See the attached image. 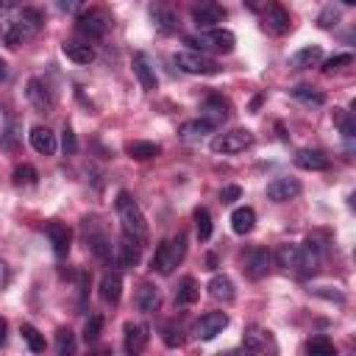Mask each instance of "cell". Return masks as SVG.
Instances as JSON below:
<instances>
[{"label": "cell", "instance_id": "obj_1", "mask_svg": "<svg viewBox=\"0 0 356 356\" xmlns=\"http://www.w3.org/2000/svg\"><path fill=\"white\" fill-rule=\"evenodd\" d=\"M184 253H186V236H184V234H178V236H172V239H164V242L156 248L153 259H150V270L159 273V275H170V273L181 264Z\"/></svg>", "mask_w": 356, "mask_h": 356}, {"label": "cell", "instance_id": "obj_2", "mask_svg": "<svg viewBox=\"0 0 356 356\" xmlns=\"http://www.w3.org/2000/svg\"><path fill=\"white\" fill-rule=\"evenodd\" d=\"M114 206H117V217L122 222V231L131 234V236H136V239H145L147 236V220H145L142 209L136 206V200L128 192H120L117 200H114Z\"/></svg>", "mask_w": 356, "mask_h": 356}, {"label": "cell", "instance_id": "obj_3", "mask_svg": "<svg viewBox=\"0 0 356 356\" xmlns=\"http://www.w3.org/2000/svg\"><path fill=\"white\" fill-rule=\"evenodd\" d=\"M186 44H195L200 53H231L236 44V36L225 28H203L197 36H186Z\"/></svg>", "mask_w": 356, "mask_h": 356}, {"label": "cell", "instance_id": "obj_4", "mask_svg": "<svg viewBox=\"0 0 356 356\" xmlns=\"http://www.w3.org/2000/svg\"><path fill=\"white\" fill-rule=\"evenodd\" d=\"M175 64L189 72V75H217L220 72V61L200 53V50H181L175 53Z\"/></svg>", "mask_w": 356, "mask_h": 356}, {"label": "cell", "instance_id": "obj_5", "mask_svg": "<svg viewBox=\"0 0 356 356\" xmlns=\"http://www.w3.org/2000/svg\"><path fill=\"white\" fill-rule=\"evenodd\" d=\"M253 145V134L248 128H234V131H225V134H217L211 139V150L214 153H222V156H234V153H242Z\"/></svg>", "mask_w": 356, "mask_h": 356}, {"label": "cell", "instance_id": "obj_6", "mask_svg": "<svg viewBox=\"0 0 356 356\" xmlns=\"http://www.w3.org/2000/svg\"><path fill=\"white\" fill-rule=\"evenodd\" d=\"M225 8L217 3V0H197L195 6H192V22L197 25V28H214L217 22H222L225 19Z\"/></svg>", "mask_w": 356, "mask_h": 356}, {"label": "cell", "instance_id": "obj_7", "mask_svg": "<svg viewBox=\"0 0 356 356\" xmlns=\"http://www.w3.org/2000/svg\"><path fill=\"white\" fill-rule=\"evenodd\" d=\"M25 97H28V103H31L36 111H42V114L53 111V106H56L53 92H50V89L44 86V81H39V78H28V83H25Z\"/></svg>", "mask_w": 356, "mask_h": 356}, {"label": "cell", "instance_id": "obj_8", "mask_svg": "<svg viewBox=\"0 0 356 356\" xmlns=\"http://www.w3.org/2000/svg\"><path fill=\"white\" fill-rule=\"evenodd\" d=\"M270 261H273V253H270V250H264V248H253V250H248V253L242 256V264H245L242 270H245L248 278L259 281L261 275H267Z\"/></svg>", "mask_w": 356, "mask_h": 356}, {"label": "cell", "instance_id": "obj_9", "mask_svg": "<svg viewBox=\"0 0 356 356\" xmlns=\"http://www.w3.org/2000/svg\"><path fill=\"white\" fill-rule=\"evenodd\" d=\"M225 328H228V314L225 312H206L195 325V337L197 339H214Z\"/></svg>", "mask_w": 356, "mask_h": 356}, {"label": "cell", "instance_id": "obj_10", "mask_svg": "<svg viewBox=\"0 0 356 356\" xmlns=\"http://www.w3.org/2000/svg\"><path fill=\"white\" fill-rule=\"evenodd\" d=\"M150 19L164 33H175L178 31V14L167 0H153L150 3Z\"/></svg>", "mask_w": 356, "mask_h": 356}, {"label": "cell", "instance_id": "obj_11", "mask_svg": "<svg viewBox=\"0 0 356 356\" xmlns=\"http://www.w3.org/2000/svg\"><path fill=\"white\" fill-rule=\"evenodd\" d=\"M78 31H81V33H86L89 39L103 36V33L108 31V17H106V11L92 8V11L81 14V17H78Z\"/></svg>", "mask_w": 356, "mask_h": 356}, {"label": "cell", "instance_id": "obj_12", "mask_svg": "<svg viewBox=\"0 0 356 356\" xmlns=\"http://www.w3.org/2000/svg\"><path fill=\"white\" fill-rule=\"evenodd\" d=\"M44 231H47V239H50V245H53V253H56L58 259H64V256L70 253L72 231H70L64 222H58V220H50V222L44 225Z\"/></svg>", "mask_w": 356, "mask_h": 356}, {"label": "cell", "instance_id": "obj_13", "mask_svg": "<svg viewBox=\"0 0 356 356\" xmlns=\"http://www.w3.org/2000/svg\"><path fill=\"white\" fill-rule=\"evenodd\" d=\"M300 195V181L298 178H273L267 184V197L275 203H286Z\"/></svg>", "mask_w": 356, "mask_h": 356}, {"label": "cell", "instance_id": "obj_14", "mask_svg": "<svg viewBox=\"0 0 356 356\" xmlns=\"http://www.w3.org/2000/svg\"><path fill=\"white\" fill-rule=\"evenodd\" d=\"M139 256H142V245L136 236L131 234H122L120 245H117V264L122 267H136L139 264Z\"/></svg>", "mask_w": 356, "mask_h": 356}, {"label": "cell", "instance_id": "obj_15", "mask_svg": "<svg viewBox=\"0 0 356 356\" xmlns=\"http://www.w3.org/2000/svg\"><path fill=\"white\" fill-rule=\"evenodd\" d=\"M289 28H292L289 14L281 6H267L264 8V31H270L275 36H284V33H289Z\"/></svg>", "mask_w": 356, "mask_h": 356}, {"label": "cell", "instance_id": "obj_16", "mask_svg": "<svg viewBox=\"0 0 356 356\" xmlns=\"http://www.w3.org/2000/svg\"><path fill=\"white\" fill-rule=\"evenodd\" d=\"M28 139H31V147H33L36 153H42V156H53V153H56V134H53L50 128L33 125L31 134H28Z\"/></svg>", "mask_w": 356, "mask_h": 356}, {"label": "cell", "instance_id": "obj_17", "mask_svg": "<svg viewBox=\"0 0 356 356\" xmlns=\"http://www.w3.org/2000/svg\"><path fill=\"white\" fill-rule=\"evenodd\" d=\"M150 328L145 323H125V353H139L145 350L150 334Z\"/></svg>", "mask_w": 356, "mask_h": 356}, {"label": "cell", "instance_id": "obj_18", "mask_svg": "<svg viewBox=\"0 0 356 356\" xmlns=\"http://www.w3.org/2000/svg\"><path fill=\"white\" fill-rule=\"evenodd\" d=\"M295 164L300 167V170H328L331 167V159L323 153V150H312V147H306V150H298L295 153Z\"/></svg>", "mask_w": 356, "mask_h": 356}, {"label": "cell", "instance_id": "obj_19", "mask_svg": "<svg viewBox=\"0 0 356 356\" xmlns=\"http://www.w3.org/2000/svg\"><path fill=\"white\" fill-rule=\"evenodd\" d=\"M209 295L217 300V303H231L234 300V295H236V289H234V281L228 278V275H222V273H217V275H211V281H209Z\"/></svg>", "mask_w": 356, "mask_h": 356}, {"label": "cell", "instance_id": "obj_20", "mask_svg": "<svg viewBox=\"0 0 356 356\" xmlns=\"http://www.w3.org/2000/svg\"><path fill=\"white\" fill-rule=\"evenodd\" d=\"M134 75L139 78V86L145 89V92H153L156 89V72H153V67H150V61H147V56L145 53H134Z\"/></svg>", "mask_w": 356, "mask_h": 356}, {"label": "cell", "instance_id": "obj_21", "mask_svg": "<svg viewBox=\"0 0 356 356\" xmlns=\"http://www.w3.org/2000/svg\"><path fill=\"white\" fill-rule=\"evenodd\" d=\"M100 298L106 300V303H120V298H122V275L120 273H114V270H108L103 278H100Z\"/></svg>", "mask_w": 356, "mask_h": 356}, {"label": "cell", "instance_id": "obj_22", "mask_svg": "<svg viewBox=\"0 0 356 356\" xmlns=\"http://www.w3.org/2000/svg\"><path fill=\"white\" fill-rule=\"evenodd\" d=\"M323 61V47L320 44H306V47H300L292 58H289V64L295 67V70H309V67H317Z\"/></svg>", "mask_w": 356, "mask_h": 356}, {"label": "cell", "instance_id": "obj_23", "mask_svg": "<svg viewBox=\"0 0 356 356\" xmlns=\"http://www.w3.org/2000/svg\"><path fill=\"white\" fill-rule=\"evenodd\" d=\"M253 225H256V211L250 206H239V209L231 211V231L234 234L245 236V234L253 231Z\"/></svg>", "mask_w": 356, "mask_h": 356}, {"label": "cell", "instance_id": "obj_24", "mask_svg": "<svg viewBox=\"0 0 356 356\" xmlns=\"http://www.w3.org/2000/svg\"><path fill=\"white\" fill-rule=\"evenodd\" d=\"M159 306H161V292H159V286L142 284L139 292H136V309L145 312V314H150V312H156Z\"/></svg>", "mask_w": 356, "mask_h": 356}, {"label": "cell", "instance_id": "obj_25", "mask_svg": "<svg viewBox=\"0 0 356 356\" xmlns=\"http://www.w3.org/2000/svg\"><path fill=\"white\" fill-rule=\"evenodd\" d=\"M61 53H64L72 64H89V61H95V50H92V44H86V42H64V44H61Z\"/></svg>", "mask_w": 356, "mask_h": 356}, {"label": "cell", "instance_id": "obj_26", "mask_svg": "<svg viewBox=\"0 0 356 356\" xmlns=\"http://www.w3.org/2000/svg\"><path fill=\"white\" fill-rule=\"evenodd\" d=\"M270 331H264V328H259V325H250L245 334H242V345L248 348V350H253V353H261V350H267L270 348Z\"/></svg>", "mask_w": 356, "mask_h": 356}, {"label": "cell", "instance_id": "obj_27", "mask_svg": "<svg viewBox=\"0 0 356 356\" xmlns=\"http://www.w3.org/2000/svg\"><path fill=\"white\" fill-rule=\"evenodd\" d=\"M225 117H228V103H225L222 97L211 95V97L206 100V106H203V120H209L214 128H220Z\"/></svg>", "mask_w": 356, "mask_h": 356}, {"label": "cell", "instance_id": "obj_28", "mask_svg": "<svg viewBox=\"0 0 356 356\" xmlns=\"http://www.w3.org/2000/svg\"><path fill=\"white\" fill-rule=\"evenodd\" d=\"M273 261L281 267V270H298V261H300V245H281L275 253H273Z\"/></svg>", "mask_w": 356, "mask_h": 356}, {"label": "cell", "instance_id": "obj_29", "mask_svg": "<svg viewBox=\"0 0 356 356\" xmlns=\"http://www.w3.org/2000/svg\"><path fill=\"white\" fill-rule=\"evenodd\" d=\"M197 298H200L197 281L189 278V275H184V278L178 281V289H175V303H178V306H192Z\"/></svg>", "mask_w": 356, "mask_h": 356}, {"label": "cell", "instance_id": "obj_30", "mask_svg": "<svg viewBox=\"0 0 356 356\" xmlns=\"http://www.w3.org/2000/svg\"><path fill=\"white\" fill-rule=\"evenodd\" d=\"M211 131H214V125L200 117V120H192V122H184V125H181V139L195 142V139H200V136H206V134H211Z\"/></svg>", "mask_w": 356, "mask_h": 356}, {"label": "cell", "instance_id": "obj_31", "mask_svg": "<svg viewBox=\"0 0 356 356\" xmlns=\"http://www.w3.org/2000/svg\"><path fill=\"white\" fill-rule=\"evenodd\" d=\"M125 150H128V156H131V159H139V161L156 159V156L161 153V147H159L156 142H142V139H139V142H128V147H125Z\"/></svg>", "mask_w": 356, "mask_h": 356}, {"label": "cell", "instance_id": "obj_32", "mask_svg": "<svg viewBox=\"0 0 356 356\" xmlns=\"http://www.w3.org/2000/svg\"><path fill=\"white\" fill-rule=\"evenodd\" d=\"M17 22H19V28H22L28 36H33V33L42 28L44 17H42V11H36V8H22L19 17H17Z\"/></svg>", "mask_w": 356, "mask_h": 356}, {"label": "cell", "instance_id": "obj_33", "mask_svg": "<svg viewBox=\"0 0 356 356\" xmlns=\"http://www.w3.org/2000/svg\"><path fill=\"white\" fill-rule=\"evenodd\" d=\"M25 39H28V33L19 28V22H17V19L3 22V42H6L8 47H19Z\"/></svg>", "mask_w": 356, "mask_h": 356}, {"label": "cell", "instance_id": "obj_34", "mask_svg": "<svg viewBox=\"0 0 356 356\" xmlns=\"http://www.w3.org/2000/svg\"><path fill=\"white\" fill-rule=\"evenodd\" d=\"M19 122L17 120H11L8 125H6V131L0 134V147L6 150V153H14L17 150V145H19Z\"/></svg>", "mask_w": 356, "mask_h": 356}, {"label": "cell", "instance_id": "obj_35", "mask_svg": "<svg viewBox=\"0 0 356 356\" xmlns=\"http://www.w3.org/2000/svg\"><path fill=\"white\" fill-rule=\"evenodd\" d=\"M334 122H337V128L342 131V136L345 139H350L353 134H356V120H353V114L350 111H345V108H334Z\"/></svg>", "mask_w": 356, "mask_h": 356}, {"label": "cell", "instance_id": "obj_36", "mask_svg": "<svg viewBox=\"0 0 356 356\" xmlns=\"http://www.w3.org/2000/svg\"><path fill=\"white\" fill-rule=\"evenodd\" d=\"M195 225H197V236L206 242L211 236V214H209L206 206H197L195 209Z\"/></svg>", "mask_w": 356, "mask_h": 356}, {"label": "cell", "instance_id": "obj_37", "mask_svg": "<svg viewBox=\"0 0 356 356\" xmlns=\"http://www.w3.org/2000/svg\"><path fill=\"white\" fill-rule=\"evenodd\" d=\"M22 339L28 342V348H31L33 353H42V350L47 348L44 337H42V334H39V331H36V328H33L31 323H25V325H22Z\"/></svg>", "mask_w": 356, "mask_h": 356}, {"label": "cell", "instance_id": "obj_38", "mask_svg": "<svg viewBox=\"0 0 356 356\" xmlns=\"http://www.w3.org/2000/svg\"><path fill=\"white\" fill-rule=\"evenodd\" d=\"M292 95H295L298 100H303V103H312V106H323V103H325V95L317 92L314 86H295Z\"/></svg>", "mask_w": 356, "mask_h": 356}, {"label": "cell", "instance_id": "obj_39", "mask_svg": "<svg viewBox=\"0 0 356 356\" xmlns=\"http://www.w3.org/2000/svg\"><path fill=\"white\" fill-rule=\"evenodd\" d=\"M306 350H309V353H320V356L337 353V348H334V342H331L328 337H312V339L306 342Z\"/></svg>", "mask_w": 356, "mask_h": 356}, {"label": "cell", "instance_id": "obj_40", "mask_svg": "<svg viewBox=\"0 0 356 356\" xmlns=\"http://www.w3.org/2000/svg\"><path fill=\"white\" fill-rule=\"evenodd\" d=\"M86 236H89V234H86ZM89 245H92V250H95L97 259H103V261L111 259V245H108V239H106L103 234H92V236H89Z\"/></svg>", "mask_w": 356, "mask_h": 356}, {"label": "cell", "instance_id": "obj_41", "mask_svg": "<svg viewBox=\"0 0 356 356\" xmlns=\"http://www.w3.org/2000/svg\"><path fill=\"white\" fill-rule=\"evenodd\" d=\"M56 350H58L61 356H67V353L75 350V337H72L70 328H58V331H56Z\"/></svg>", "mask_w": 356, "mask_h": 356}, {"label": "cell", "instance_id": "obj_42", "mask_svg": "<svg viewBox=\"0 0 356 356\" xmlns=\"http://www.w3.org/2000/svg\"><path fill=\"white\" fill-rule=\"evenodd\" d=\"M14 184H17V186H33V184H36V170H33L31 164H19V167L14 170Z\"/></svg>", "mask_w": 356, "mask_h": 356}, {"label": "cell", "instance_id": "obj_43", "mask_svg": "<svg viewBox=\"0 0 356 356\" xmlns=\"http://www.w3.org/2000/svg\"><path fill=\"white\" fill-rule=\"evenodd\" d=\"M100 331H103V317H100V314H92V317L86 320V325H83V339H86V342H95V339L100 337Z\"/></svg>", "mask_w": 356, "mask_h": 356}, {"label": "cell", "instance_id": "obj_44", "mask_svg": "<svg viewBox=\"0 0 356 356\" xmlns=\"http://www.w3.org/2000/svg\"><path fill=\"white\" fill-rule=\"evenodd\" d=\"M353 61V56L350 53H339V56H331L328 61H323V72H337V70H342V67H348Z\"/></svg>", "mask_w": 356, "mask_h": 356}, {"label": "cell", "instance_id": "obj_45", "mask_svg": "<svg viewBox=\"0 0 356 356\" xmlns=\"http://www.w3.org/2000/svg\"><path fill=\"white\" fill-rule=\"evenodd\" d=\"M337 22H339V11H337L334 6L323 8V11H320V17H317V25H320V28H334Z\"/></svg>", "mask_w": 356, "mask_h": 356}, {"label": "cell", "instance_id": "obj_46", "mask_svg": "<svg viewBox=\"0 0 356 356\" xmlns=\"http://www.w3.org/2000/svg\"><path fill=\"white\" fill-rule=\"evenodd\" d=\"M61 147H64L67 156H72V153L78 150V139H75L72 128H64V131H61Z\"/></svg>", "mask_w": 356, "mask_h": 356}, {"label": "cell", "instance_id": "obj_47", "mask_svg": "<svg viewBox=\"0 0 356 356\" xmlns=\"http://www.w3.org/2000/svg\"><path fill=\"white\" fill-rule=\"evenodd\" d=\"M83 6H86V0H58V8L64 14H78Z\"/></svg>", "mask_w": 356, "mask_h": 356}, {"label": "cell", "instance_id": "obj_48", "mask_svg": "<svg viewBox=\"0 0 356 356\" xmlns=\"http://www.w3.org/2000/svg\"><path fill=\"white\" fill-rule=\"evenodd\" d=\"M239 197H242V189H239V186H234V184H231V186H225V189L220 192V200H222V203H234V200H239Z\"/></svg>", "mask_w": 356, "mask_h": 356}, {"label": "cell", "instance_id": "obj_49", "mask_svg": "<svg viewBox=\"0 0 356 356\" xmlns=\"http://www.w3.org/2000/svg\"><path fill=\"white\" fill-rule=\"evenodd\" d=\"M267 3H270V0H245V6H248L250 11H264Z\"/></svg>", "mask_w": 356, "mask_h": 356}, {"label": "cell", "instance_id": "obj_50", "mask_svg": "<svg viewBox=\"0 0 356 356\" xmlns=\"http://www.w3.org/2000/svg\"><path fill=\"white\" fill-rule=\"evenodd\" d=\"M8 278H11V273H8V264H6V261H0V289H6Z\"/></svg>", "mask_w": 356, "mask_h": 356}, {"label": "cell", "instance_id": "obj_51", "mask_svg": "<svg viewBox=\"0 0 356 356\" xmlns=\"http://www.w3.org/2000/svg\"><path fill=\"white\" fill-rule=\"evenodd\" d=\"M6 331H8V323H6L3 317H0V345L6 342Z\"/></svg>", "mask_w": 356, "mask_h": 356}, {"label": "cell", "instance_id": "obj_52", "mask_svg": "<svg viewBox=\"0 0 356 356\" xmlns=\"http://www.w3.org/2000/svg\"><path fill=\"white\" fill-rule=\"evenodd\" d=\"M14 6H17V0H0V11H8Z\"/></svg>", "mask_w": 356, "mask_h": 356}, {"label": "cell", "instance_id": "obj_53", "mask_svg": "<svg viewBox=\"0 0 356 356\" xmlns=\"http://www.w3.org/2000/svg\"><path fill=\"white\" fill-rule=\"evenodd\" d=\"M0 78H6V64L0 61Z\"/></svg>", "mask_w": 356, "mask_h": 356}, {"label": "cell", "instance_id": "obj_54", "mask_svg": "<svg viewBox=\"0 0 356 356\" xmlns=\"http://www.w3.org/2000/svg\"><path fill=\"white\" fill-rule=\"evenodd\" d=\"M342 3H345V6H353V3H356V0H342Z\"/></svg>", "mask_w": 356, "mask_h": 356}]
</instances>
